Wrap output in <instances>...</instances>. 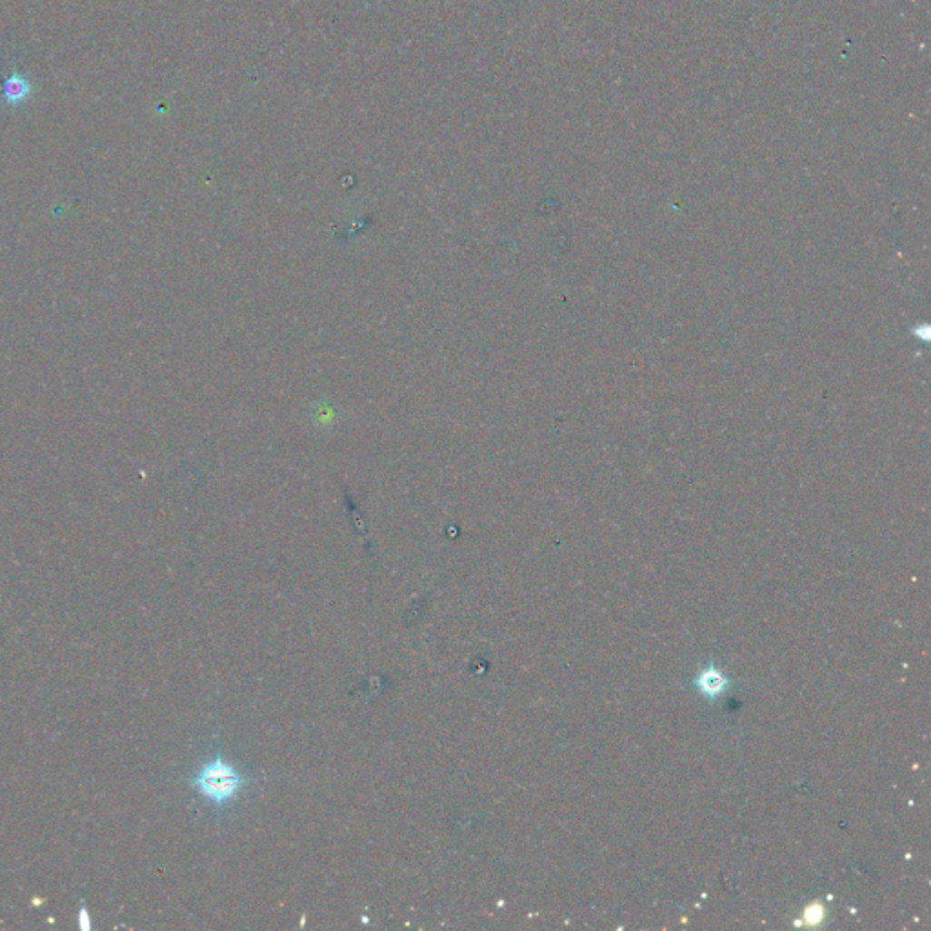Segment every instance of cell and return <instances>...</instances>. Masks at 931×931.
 <instances>
[{
	"label": "cell",
	"mask_w": 931,
	"mask_h": 931,
	"mask_svg": "<svg viewBox=\"0 0 931 931\" xmlns=\"http://www.w3.org/2000/svg\"><path fill=\"white\" fill-rule=\"evenodd\" d=\"M728 680L717 669H708L698 677V688L708 697H718L724 693Z\"/></svg>",
	"instance_id": "obj_2"
},
{
	"label": "cell",
	"mask_w": 931,
	"mask_h": 931,
	"mask_svg": "<svg viewBox=\"0 0 931 931\" xmlns=\"http://www.w3.org/2000/svg\"><path fill=\"white\" fill-rule=\"evenodd\" d=\"M822 918H824V909H822V906H820V904H817V902H815V904H809V906L804 909V916H802L804 924H807V926H817Z\"/></svg>",
	"instance_id": "obj_4"
},
{
	"label": "cell",
	"mask_w": 931,
	"mask_h": 931,
	"mask_svg": "<svg viewBox=\"0 0 931 931\" xmlns=\"http://www.w3.org/2000/svg\"><path fill=\"white\" fill-rule=\"evenodd\" d=\"M244 775L226 758L213 757L193 777L195 789L212 804L226 806L239 797L244 787Z\"/></svg>",
	"instance_id": "obj_1"
},
{
	"label": "cell",
	"mask_w": 931,
	"mask_h": 931,
	"mask_svg": "<svg viewBox=\"0 0 931 931\" xmlns=\"http://www.w3.org/2000/svg\"><path fill=\"white\" fill-rule=\"evenodd\" d=\"M81 927L83 929H90V913H88L86 906L81 907Z\"/></svg>",
	"instance_id": "obj_5"
},
{
	"label": "cell",
	"mask_w": 931,
	"mask_h": 931,
	"mask_svg": "<svg viewBox=\"0 0 931 931\" xmlns=\"http://www.w3.org/2000/svg\"><path fill=\"white\" fill-rule=\"evenodd\" d=\"M30 92H32L30 83L19 75H12L5 83V99L10 104H19L21 101H25L30 95Z\"/></svg>",
	"instance_id": "obj_3"
}]
</instances>
